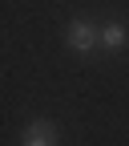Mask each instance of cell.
<instances>
[{"instance_id":"cell-1","label":"cell","mask_w":129,"mask_h":146,"mask_svg":"<svg viewBox=\"0 0 129 146\" xmlns=\"http://www.w3.org/2000/svg\"><path fill=\"white\" fill-rule=\"evenodd\" d=\"M97 41H101V36L93 33V25H85V21H73V25H69V45L77 49V53H89Z\"/></svg>"},{"instance_id":"cell-2","label":"cell","mask_w":129,"mask_h":146,"mask_svg":"<svg viewBox=\"0 0 129 146\" xmlns=\"http://www.w3.org/2000/svg\"><path fill=\"white\" fill-rule=\"evenodd\" d=\"M24 146H57V130H52V122H28L24 130Z\"/></svg>"},{"instance_id":"cell-3","label":"cell","mask_w":129,"mask_h":146,"mask_svg":"<svg viewBox=\"0 0 129 146\" xmlns=\"http://www.w3.org/2000/svg\"><path fill=\"white\" fill-rule=\"evenodd\" d=\"M101 45H105V49H121V45H125V29H121V25H109V29L101 33Z\"/></svg>"}]
</instances>
